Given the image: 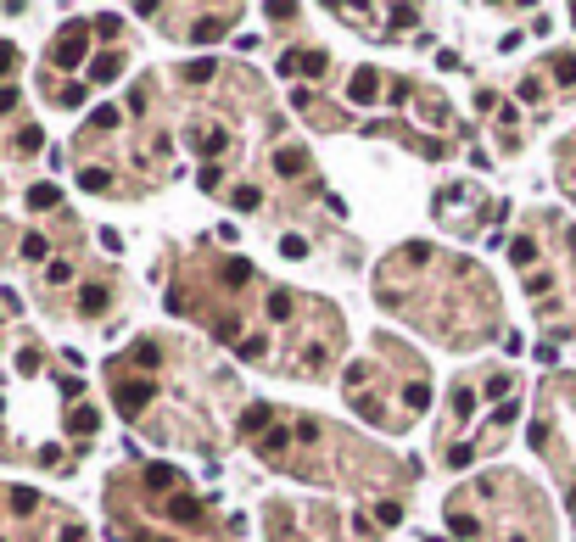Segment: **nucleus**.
Masks as SVG:
<instances>
[{
    "label": "nucleus",
    "mask_w": 576,
    "mask_h": 542,
    "mask_svg": "<svg viewBox=\"0 0 576 542\" xmlns=\"http://www.w3.org/2000/svg\"><path fill=\"white\" fill-rule=\"evenodd\" d=\"M386 23L403 34V28H414V12H408V6H392V12H386Z\"/></svg>",
    "instance_id": "obj_31"
},
{
    "label": "nucleus",
    "mask_w": 576,
    "mask_h": 542,
    "mask_svg": "<svg viewBox=\"0 0 576 542\" xmlns=\"http://www.w3.org/2000/svg\"><path fill=\"white\" fill-rule=\"evenodd\" d=\"M213 73H219V67H213V56H196V62L185 67V78H190V84H208Z\"/></svg>",
    "instance_id": "obj_15"
},
{
    "label": "nucleus",
    "mask_w": 576,
    "mask_h": 542,
    "mask_svg": "<svg viewBox=\"0 0 576 542\" xmlns=\"http://www.w3.org/2000/svg\"><path fill=\"white\" fill-rule=\"evenodd\" d=\"M196 146H201V151H224L230 135H224V129H196Z\"/></svg>",
    "instance_id": "obj_17"
},
{
    "label": "nucleus",
    "mask_w": 576,
    "mask_h": 542,
    "mask_svg": "<svg viewBox=\"0 0 576 542\" xmlns=\"http://www.w3.org/2000/svg\"><path fill=\"white\" fill-rule=\"evenodd\" d=\"M285 442H291V436H285V431H274V436L263 442V458H274V453H285Z\"/></svg>",
    "instance_id": "obj_35"
},
{
    "label": "nucleus",
    "mask_w": 576,
    "mask_h": 542,
    "mask_svg": "<svg viewBox=\"0 0 576 542\" xmlns=\"http://www.w3.org/2000/svg\"><path fill=\"white\" fill-rule=\"evenodd\" d=\"M17 369H23V374H34V369H39V352H34V347H28V352H17Z\"/></svg>",
    "instance_id": "obj_38"
},
{
    "label": "nucleus",
    "mask_w": 576,
    "mask_h": 542,
    "mask_svg": "<svg viewBox=\"0 0 576 542\" xmlns=\"http://www.w3.org/2000/svg\"><path fill=\"white\" fill-rule=\"evenodd\" d=\"M269 420H274V408H269V403H252V408L241 414V436H258Z\"/></svg>",
    "instance_id": "obj_6"
},
{
    "label": "nucleus",
    "mask_w": 576,
    "mask_h": 542,
    "mask_svg": "<svg viewBox=\"0 0 576 542\" xmlns=\"http://www.w3.org/2000/svg\"><path fill=\"white\" fill-rule=\"evenodd\" d=\"M280 73H308V78H319V73H324V51H285V56H280Z\"/></svg>",
    "instance_id": "obj_3"
},
{
    "label": "nucleus",
    "mask_w": 576,
    "mask_h": 542,
    "mask_svg": "<svg viewBox=\"0 0 576 542\" xmlns=\"http://www.w3.org/2000/svg\"><path fill=\"white\" fill-rule=\"evenodd\" d=\"M554 78H560V84H576V56H571V51L554 56Z\"/></svg>",
    "instance_id": "obj_18"
},
{
    "label": "nucleus",
    "mask_w": 576,
    "mask_h": 542,
    "mask_svg": "<svg viewBox=\"0 0 576 542\" xmlns=\"http://www.w3.org/2000/svg\"><path fill=\"white\" fill-rule=\"evenodd\" d=\"M78 185H85V190H107L112 174H107V168H85V174H78Z\"/></svg>",
    "instance_id": "obj_24"
},
{
    "label": "nucleus",
    "mask_w": 576,
    "mask_h": 542,
    "mask_svg": "<svg viewBox=\"0 0 576 542\" xmlns=\"http://www.w3.org/2000/svg\"><path fill=\"white\" fill-rule=\"evenodd\" d=\"M241 280H252V263H241V258L224 263V285H241Z\"/></svg>",
    "instance_id": "obj_26"
},
{
    "label": "nucleus",
    "mask_w": 576,
    "mask_h": 542,
    "mask_svg": "<svg viewBox=\"0 0 576 542\" xmlns=\"http://www.w3.org/2000/svg\"><path fill=\"white\" fill-rule=\"evenodd\" d=\"M571 17H576V6H571Z\"/></svg>",
    "instance_id": "obj_42"
},
{
    "label": "nucleus",
    "mask_w": 576,
    "mask_h": 542,
    "mask_svg": "<svg viewBox=\"0 0 576 542\" xmlns=\"http://www.w3.org/2000/svg\"><path fill=\"white\" fill-rule=\"evenodd\" d=\"M118 28H123V23H118V12H101V17L90 23V34H101V39H118Z\"/></svg>",
    "instance_id": "obj_21"
},
{
    "label": "nucleus",
    "mask_w": 576,
    "mask_h": 542,
    "mask_svg": "<svg viewBox=\"0 0 576 542\" xmlns=\"http://www.w3.org/2000/svg\"><path fill=\"white\" fill-rule=\"evenodd\" d=\"M85 51H90V28L73 23L56 45H51V62H56V67H78V62H85Z\"/></svg>",
    "instance_id": "obj_1"
},
{
    "label": "nucleus",
    "mask_w": 576,
    "mask_h": 542,
    "mask_svg": "<svg viewBox=\"0 0 576 542\" xmlns=\"http://www.w3.org/2000/svg\"><path fill=\"white\" fill-rule=\"evenodd\" d=\"M45 252H51L45 235H23V258H28V263H45Z\"/></svg>",
    "instance_id": "obj_19"
},
{
    "label": "nucleus",
    "mask_w": 576,
    "mask_h": 542,
    "mask_svg": "<svg viewBox=\"0 0 576 542\" xmlns=\"http://www.w3.org/2000/svg\"><path fill=\"white\" fill-rule=\"evenodd\" d=\"M509 258H515L520 269H531V263H538V240H531V235H520V240L509 246Z\"/></svg>",
    "instance_id": "obj_12"
},
{
    "label": "nucleus",
    "mask_w": 576,
    "mask_h": 542,
    "mask_svg": "<svg viewBox=\"0 0 576 542\" xmlns=\"http://www.w3.org/2000/svg\"><path fill=\"white\" fill-rule=\"evenodd\" d=\"M174 475H179L174 464H146V486H151V492H168V486H174Z\"/></svg>",
    "instance_id": "obj_9"
},
{
    "label": "nucleus",
    "mask_w": 576,
    "mask_h": 542,
    "mask_svg": "<svg viewBox=\"0 0 576 542\" xmlns=\"http://www.w3.org/2000/svg\"><path fill=\"white\" fill-rule=\"evenodd\" d=\"M375 520H381V526H397L403 509H397V504H375Z\"/></svg>",
    "instance_id": "obj_34"
},
{
    "label": "nucleus",
    "mask_w": 576,
    "mask_h": 542,
    "mask_svg": "<svg viewBox=\"0 0 576 542\" xmlns=\"http://www.w3.org/2000/svg\"><path fill=\"white\" fill-rule=\"evenodd\" d=\"M280 258H308V240L302 235H285L280 240Z\"/></svg>",
    "instance_id": "obj_28"
},
{
    "label": "nucleus",
    "mask_w": 576,
    "mask_h": 542,
    "mask_svg": "<svg viewBox=\"0 0 576 542\" xmlns=\"http://www.w3.org/2000/svg\"><path fill=\"white\" fill-rule=\"evenodd\" d=\"M219 34H224V23H219V17H201V23L190 28V39H196V45H213Z\"/></svg>",
    "instance_id": "obj_13"
},
{
    "label": "nucleus",
    "mask_w": 576,
    "mask_h": 542,
    "mask_svg": "<svg viewBox=\"0 0 576 542\" xmlns=\"http://www.w3.org/2000/svg\"><path fill=\"white\" fill-rule=\"evenodd\" d=\"M168 515H174V520H196L201 504H196V497H168Z\"/></svg>",
    "instance_id": "obj_16"
},
{
    "label": "nucleus",
    "mask_w": 576,
    "mask_h": 542,
    "mask_svg": "<svg viewBox=\"0 0 576 542\" xmlns=\"http://www.w3.org/2000/svg\"><path fill=\"white\" fill-rule=\"evenodd\" d=\"M509 542H526V537H509Z\"/></svg>",
    "instance_id": "obj_41"
},
{
    "label": "nucleus",
    "mask_w": 576,
    "mask_h": 542,
    "mask_svg": "<svg viewBox=\"0 0 576 542\" xmlns=\"http://www.w3.org/2000/svg\"><path fill=\"white\" fill-rule=\"evenodd\" d=\"M291 291H274V297H269V319H291Z\"/></svg>",
    "instance_id": "obj_20"
},
{
    "label": "nucleus",
    "mask_w": 576,
    "mask_h": 542,
    "mask_svg": "<svg viewBox=\"0 0 576 542\" xmlns=\"http://www.w3.org/2000/svg\"><path fill=\"white\" fill-rule=\"evenodd\" d=\"M12 106H17V90H12V84H0V112H12Z\"/></svg>",
    "instance_id": "obj_39"
},
{
    "label": "nucleus",
    "mask_w": 576,
    "mask_h": 542,
    "mask_svg": "<svg viewBox=\"0 0 576 542\" xmlns=\"http://www.w3.org/2000/svg\"><path fill=\"white\" fill-rule=\"evenodd\" d=\"M403 408L425 414V408H431V386H420V381H414V386H403Z\"/></svg>",
    "instance_id": "obj_11"
},
{
    "label": "nucleus",
    "mask_w": 576,
    "mask_h": 542,
    "mask_svg": "<svg viewBox=\"0 0 576 542\" xmlns=\"http://www.w3.org/2000/svg\"><path fill=\"white\" fill-rule=\"evenodd\" d=\"M107 308V291L101 285H85V291H78V313H85V319H96Z\"/></svg>",
    "instance_id": "obj_8"
},
{
    "label": "nucleus",
    "mask_w": 576,
    "mask_h": 542,
    "mask_svg": "<svg viewBox=\"0 0 576 542\" xmlns=\"http://www.w3.org/2000/svg\"><path fill=\"white\" fill-rule=\"evenodd\" d=\"M17 146H23V151H39V146H45V135L28 123V129H17Z\"/></svg>",
    "instance_id": "obj_32"
},
{
    "label": "nucleus",
    "mask_w": 576,
    "mask_h": 542,
    "mask_svg": "<svg viewBox=\"0 0 576 542\" xmlns=\"http://www.w3.org/2000/svg\"><path fill=\"white\" fill-rule=\"evenodd\" d=\"M34 504H39V497H34V492H28V486H17V492H12V509H17V515H28V509H34Z\"/></svg>",
    "instance_id": "obj_33"
},
{
    "label": "nucleus",
    "mask_w": 576,
    "mask_h": 542,
    "mask_svg": "<svg viewBox=\"0 0 576 542\" xmlns=\"http://www.w3.org/2000/svg\"><path fill=\"white\" fill-rule=\"evenodd\" d=\"M112 403H118V414H123V420H135V414H140V408L151 403V386H146V381H123Z\"/></svg>",
    "instance_id": "obj_2"
},
{
    "label": "nucleus",
    "mask_w": 576,
    "mask_h": 542,
    "mask_svg": "<svg viewBox=\"0 0 576 542\" xmlns=\"http://www.w3.org/2000/svg\"><path fill=\"white\" fill-rule=\"evenodd\" d=\"M135 363H146V369H151V363H157V347H151V341H140V347H135Z\"/></svg>",
    "instance_id": "obj_37"
},
{
    "label": "nucleus",
    "mask_w": 576,
    "mask_h": 542,
    "mask_svg": "<svg viewBox=\"0 0 576 542\" xmlns=\"http://www.w3.org/2000/svg\"><path fill=\"white\" fill-rule=\"evenodd\" d=\"M274 168H280L285 179H297V174L308 168V151H302V146H280V151H274Z\"/></svg>",
    "instance_id": "obj_5"
},
{
    "label": "nucleus",
    "mask_w": 576,
    "mask_h": 542,
    "mask_svg": "<svg viewBox=\"0 0 576 542\" xmlns=\"http://www.w3.org/2000/svg\"><path fill=\"white\" fill-rule=\"evenodd\" d=\"M90 123H96V129H118L123 112H118V106H96V112H90Z\"/></svg>",
    "instance_id": "obj_23"
},
{
    "label": "nucleus",
    "mask_w": 576,
    "mask_h": 542,
    "mask_svg": "<svg viewBox=\"0 0 576 542\" xmlns=\"http://www.w3.org/2000/svg\"><path fill=\"white\" fill-rule=\"evenodd\" d=\"M90 78H96V84H112V78H118V56H96L90 62Z\"/></svg>",
    "instance_id": "obj_14"
},
{
    "label": "nucleus",
    "mask_w": 576,
    "mask_h": 542,
    "mask_svg": "<svg viewBox=\"0 0 576 542\" xmlns=\"http://www.w3.org/2000/svg\"><path fill=\"white\" fill-rule=\"evenodd\" d=\"M45 274H51V285H62V280H73V269H67V263H45Z\"/></svg>",
    "instance_id": "obj_36"
},
{
    "label": "nucleus",
    "mask_w": 576,
    "mask_h": 542,
    "mask_svg": "<svg viewBox=\"0 0 576 542\" xmlns=\"http://www.w3.org/2000/svg\"><path fill=\"white\" fill-rule=\"evenodd\" d=\"M381 95V78H375V67H364V73H353V84H347V101H358V106H369Z\"/></svg>",
    "instance_id": "obj_4"
},
{
    "label": "nucleus",
    "mask_w": 576,
    "mask_h": 542,
    "mask_svg": "<svg viewBox=\"0 0 576 542\" xmlns=\"http://www.w3.org/2000/svg\"><path fill=\"white\" fill-rule=\"evenodd\" d=\"M96 425H101V420H96V408H73V414H67V431H73V436H90Z\"/></svg>",
    "instance_id": "obj_10"
},
{
    "label": "nucleus",
    "mask_w": 576,
    "mask_h": 542,
    "mask_svg": "<svg viewBox=\"0 0 576 542\" xmlns=\"http://www.w3.org/2000/svg\"><path fill=\"white\" fill-rule=\"evenodd\" d=\"M28 207H34V213H51V207H62V190L56 185H34L28 190Z\"/></svg>",
    "instance_id": "obj_7"
},
{
    "label": "nucleus",
    "mask_w": 576,
    "mask_h": 542,
    "mask_svg": "<svg viewBox=\"0 0 576 542\" xmlns=\"http://www.w3.org/2000/svg\"><path fill=\"white\" fill-rule=\"evenodd\" d=\"M509 420H520V403H515V397H504L498 414H492V425H509Z\"/></svg>",
    "instance_id": "obj_29"
},
{
    "label": "nucleus",
    "mask_w": 576,
    "mask_h": 542,
    "mask_svg": "<svg viewBox=\"0 0 576 542\" xmlns=\"http://www.w3.org/2000/svg\"><path fill=\"white\" fill-rule=\"evenodd\" d=\"M12 67H17V51H12V45H0V73H12Z\"/></svg>",
    "instance_id": "obj_40"
},
{
    "label": "nucleus",
    "mask_w": 576,
    "mask_h": 542,
    "mask_svg": "<svg viewBox=\"0 0 576 542\" xmlns=\"http://www.w3.org/2000/svg\"><path fill=\"white\" fill-rule=\"evenodd\" d=\"M196 185H201V190H219V185H224V168H213V162H208V168L196 174Z\"/></svg>",
    "instance_id": "obj_30"
},
{
    "label": "nucleus",
    "mask_w": 576,
    "mask_h": 542,
    "mask_svg": "<svg viewBox=\"0 0 576 542\" xmlns=\"http://www.w3.org/2000/svg\"><path fill=\"white\" fill-rule=\"evenodd\" d=\"M476 414V392H454V420H470Z\"/></svg>",
    "instance_id": "obj_27"
},
{
    "label": "nucleus",
    "mask_w": 576,
    "mask_h": 542,
    "mask_svg": "<svg viewBox=\"0 0 576 542\" xmlns=\"http://www.w3.org/2000/svg\"><path fill=\"white\" fill-rule=\"evenodd\" d=\"M470 458H476V447H470V442H454V447H447V464H454V470H465Z\"/></svg>",
    "instance_id": "obj_25"
},
{
    "label": "nucleus",
    "mask_w": 576,
    "mask_h": 542,
    "mask_svg": "<svg viewBox=\"0 0 576 542\" xmlns=\"http://www.w3.org/2000/svg\"><path fill=\"white\" fill-rule=\"evenodd\" d=\"M258 201H263V190H258V185H235V207H241V213H252Z\"/></svg>",
    "instance_id": "obj_22"
}]
</instances>
